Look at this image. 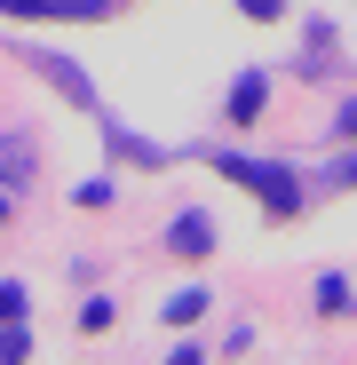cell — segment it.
Here are the masks:
<instances>
[{
    "label": "cell",
    "instance_id": "obj_11",
    "mask_svg": "<svg viewBox=\"0 0 357 365\" xmlns=\"http://www.w3.org/2000/svg\"><path fill=\"white\" fill-rule=\"evenodd\" d=\"M167 365H207V349H191V341H183V349H175Z\"/></svg>",
    "mask_w": 357,
    "mask_h": 365
},
{
    "label": "cell",
    "instance_id": "obj_4",
    "mask_svg": "<svg viewBox=\"0 0 357 365\" xmlns=\"http://www.w3.org/2000/svg\"><path fill=\"white\" fill-rule=\"evenodd\" d=\"M16 16H103V0H0Z\"/></svg>",
    "mask_w": 357,
    "mask_h": 365
},
{
    "label": "cell",
    "instance_id": "obj_1",
    "mask_svg": "<svg viewBox=\"0 0 357 365\" xmlns=\"http://www.w3.org/2000/svg\"><path fill=\"white\" fill-rule=\"evenodd\" d=\"M214 167H222L230 182H247V191H254L270 215H302V207H310V191H302V182H294L286 167H270V159H238V151H214Z\"/></svg>",
    "mask_w": 357,
    "mask_h": 365
},
{
    "label": "cell",
    "instance_id": "obj_5",
    "mask_svg": "<svg viewBox=\"0 0 357 365\" xmlns=\"http://www.w3.org/2000/svg\"><path fill=\"white\" fill-rule=\"evenodd\" d=\"M191 318H207V286H191V294L167 302V326H191Z\"/></svg>",
    "mask_w": 357,
    "mask_h": 365
},
{
    "label": "cell",
    "instance_id": "obj_10",
    "mask_svg": "<svg viewBox=\"0 0 357 365\" xmlns=\"http://www.w3.org/2000/svg\"><path fill=\"white\" fill-rule=\"evenodd\" d=\"M333 135H341V143H357V103H341V111H333Z\"/></svg>",
    "mask_w": 357,
    "mask_h": 365
},
{
    "label": "cell",
    "instance_id": "obj_7",
    "mask_svg": "<svg viewBox=\"0 0 357 365\" xmlns=\"http://www.w3.org/2000/svg\"><path fill=\"white\" fill-rule=\"evenodd\" d=\"M80 334H111V302H103V294L80 302Z\"/></svg>",
    "mask_w": 357,
    "mask_h": 365
},
{
    "label": "cell",
    "instance_id": "obj_13",
    "mask_svg": "<svg viewBox=\"0 0 357 365\" xmlns=\"http://www.w3.org/2000/svg\"><path fill=\"white\" fill-rule=\"evenodd\" d=\"M0 222H9V191H0Z\"/></svg>",
    "mask_w": 357,
    "mask_h": 365
},
{
    "label": "cell",
    "instance_id": "obj_6",
    "mask_svg": "<svg viewBox=\"0 0 357 365\" xmlns=\"http://www.w3.org/2000/svg\"><path fill=\"white\" fill-rule=\"evenodd\" d=\"M318 310H333V318L349 310V278H318Z\"/></svg>",
    "mask_w": 357,
    "mask_h": 365
},
{
    "label": "cell",
    "instance_id": "obj_2",
    "mask_svg": "<svg viewBox=\"0 0 357 365\" xmlns=\"http://www.w3.org/2000/svg\"><path fill=\"white\" fill-rule=\"evenodd\" d=\"M167 247L183 255V262H207V255H214V222H207V215H175V230H167Z\"/></svg>",
    "mask_w": 357,
    "mask_h": 365
},
{
    "label": "cell",
    "instance_id": "obj_3",
    "mask_svg": "<svg viewBox=\"0 0 357 365\" xmlns=\"http://www.w3.org/2000/svg\"><path fill=\"white\" fill-rule=\"evenodd\" d=\"M262 103H270L262 72H238V88H230V119H238V128H254V119H262Z\"/></svg>",
    "mask_w": 357,
    "mask_h": 365
},
{
    "label": "cell",
    "instance_id": "obj_9",
    "mask_svg": "<svg viewBox=\"0 0 357 365\" xmlns=\"http://www.w3.org/2000/svg\"><path fill=\"white\" fill-rule=\"evenodd\" d=\"M24 302H32V294H24V286L9 278V286H0V318H24Z\"/></svg>",
    "mask_w": 357,
    "mask_h": 365
},
{
    "label": "cell",
    "instance_id": "obj_12",
    "mask_svg": "<svg viewBox=\"0 0 357 365\" xmlns=\"http://www.w3.org/2000/svg\"><path fill=\"white\" fill-rule=\"evenodd\" d=\"M238 9H247V16H278V0H238Z\"/></svg>",
    "mask_w": 357,
    "mask_h": 365
},
{
    "label": "cell",
    "instance_id": "obj_8",
    "mask_svg": "<svg viewBox=\"0 0 357 365\" xmlns=\"http://www.w3.org/2000/svg\"><path fill=\"white\" fill-rule=\"evenodd\" d=\"M24 357H32V334L9 326V334H0V365H24Z\"/></svg>",
    "mask_w": 357,
    "mask_h": 365
}]
</instances>
